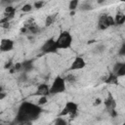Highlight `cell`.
<instances>
[{"mask_svg": "<svg viewBox=\"0 0 125 125\" xmlns=\"http://www.w3.org/2000/svg\"><path fill=\"white\" fill-rule=\"evenodd\" d=\"M43 111L42 106L31 102H22L17 111L16 121L17 123L21 122H33L39 118Z\"/></svg>", "mask_w": 125, "mask_h": 125, "instance_id": "obj_1", "label": "cell"}, {"mask_svg": "<svg viewBox=\"0 0 125 125\" xmlns=\"http://www.w3.org/2000/svg\"><path fill=\"white\" fill-rule=\"evenodd\" d=\"M73 42V37L70 34V32L68 31H61L60 34L58 35L57 39H56V43H57V47L59 50H64L69 48L72 45Z\"/></svg>", "mask_w": 125, "mask_h": 125, "instance_id": "obj_2", "label": "cell"}, {"mask_svg": "<svg viewBox=\"0 0 125 125\" xmlns=\"http://www.w3.org/2000/svg\"><path fill=\"white\" fill-rule=\"evenodd\" d=\"M66 90V81L62 76H57L52 85L50 86V95H58L61 93H64Z\"/></svg>", "mask_w": 125, "mask_h": 125, "instance_id": "obj_3", "label": "cell"}, {"mask_svg": "<svg viewBox=\"0 0 125 125\" xmlns=\"http://www.w3.org/2000/svg\"><path fill=\"white\" fill-rule=\"evenodd\" d=\"M111 26H114L113 17L105 13L101 14L98 19V28L101 30H105Z\"/></svg>", "mask_w": 125, "mask_h": 125, "instance_id": "obj_4", "label": "cell"}, {"mask_svg": "<svg viewBox=\"0 0 125 125\" xmlns=\"http://www.w3.org/2000/svg\"><path fill=\"white\" fill-rule=\"evenodd\" d=\"M78 113V104L72 101H68L65 103L62 110L60 112L59 116H65V115H70L71 117H75Z\"/></svg>", "mask_w": 125, "mask_h": 125, "instance_id": "obj_5", "label": "cell"}, {"mask_svg": "<svg viewBox=\"0 0 125 125\" xmlns=\"http://www.w3.org/2000/svg\"><path fill=\"white\" fill-rule=\"evenodd\" d=\"M40 51L43 53V54H57L59 49L57 47V43H56V40L51 37V38H48L41 46L40 48Z\"/></svg>", "mask_w": 125, "mask_h": 125, "instance_id": "obj_6", "label": "cell"}, {"mask_svg": "<svg viewBox=\"0 0 125 125\" xmlns=\"http://www.w3.org/2000/svg\"><path fill=\"white\" fill-rule=\"evenodd\" d=\"M86 66V62L84 60L83 57H80V56H77L73 59L68 70L70 71H74V70H80V69H83L84 67Z\"/></svg>", "mask_w": 125, "mask_h": 125, "instance_id": "obj_7", "label": "cell"}, {"mask_svg": "<svg viewBox=\"0 0 125 125\" xmlns=\"http://www.w3.org/2000/svg\"><path fill=\"white\" fill-rule=\"evenodd\" d=\"M15 48V42L9 38H3L0 41V52L8 53L13 51Z\"/></svg>", "mask_w": 125, "mask_h": 125, "instance_id": "obj_8", "label": "cell"}, {"mask_svg": "<svg viewBox=\"0 0 125 125\" xmlns=\"http://www.w3.org/2000/svg\"><path fill=\"white\" fill-rule=\"evenodd\" d=\"M104 105H105V108L108 110V112L112 115V116H115L116 115V111H115V107H116V102L115 100L113 99V97L108 94L107 98L105 99L104 101Z\"/></svg>", "mask_w": 125, "mask_h": 125, "instance_id": "obj_9", "label": "cell"}, {"mask_svg": "<svg viewBox=\"0 0 125 125\" xmlns=\"http://www.w3.org/2000/svg\"><path fill=\"white\" fill-rule=\"evenodd\" d=\"M112 74H114L117 78L118 77H123L125 75V62H117L113 64L112 67Z\"/></svg>", "mask_w": 125, "mask_h": 125, "instance_id": "obj_10", "label": "cell"}, {"mask_svg": "<svg viewBox=\"0 0 125 125\" xmlns=\"http://www.w3.org/2000/svg\"><path fill=\"white\" fill-rule=\"evenodd\" d=\"M34 95L39 97H48L50 95V86H48L46 83L39 84L34 92Z\"/></svg>", "mask_w": 125, "mask_h": 125, "instance_id": "obj_11", "label": "cell"}, {"mask_svg": "<svg viewBox=\"0 0 125 125\" xmlns=\"http://www.w3.org/2000/svg\"><path fill=\"white\" fill-rule=\"evenodd\" d=\"M114 21V25H122L125 22V14L122 11L116 12L115 16L113 17Z\"/></svg>", "mask_w": 125, "mask_h": 125, "instance_id": "obj_12", "label": "cell"}, {"mask_svg": "<svg viewBox=\"0 0 125 125\" xmlns=\"http://www.w3.org/2000/svg\"><path fill=\"white\" fill-rule=\"evenodd\" d=\"M21 71H24V72L30 71V70L33 68V62H32L31 60L24 61V62H21Z\"/></svg>", "mask_w": 125, "mask_h": 125, "instance_id": "obj_13", "label": "cell"}, {"mask_svg": "<svg viewBox=\"0 0 125 125\" xmlns=\"http://www.w3.org/2000/svg\"><path fill=\"white\" fill-rule=\"evenodd\" d=\"M78 9L80 11H90V10L93 9V7H92V5L89 2H83V3L79 4Z\"/></svg>", "mask_w": 125, "mask_h": 125, "instance_id": "obj_14", "label": "cell"}, {"mask_svg": "<svg viewBox=\"0 0 125 125\" xmlns=\"http://www.w3.org/2000/svg\"><path fill=\"white\" fill-rule=\"evenodd\" d=\"M105 83H106V84H118V78H117L114 74L110 73V75L106 78Z\"/></svg>", "mask_w": 125, "mask_h": 125, "instance_id": "obj_15", "label": "cell"}, {"mask_svg": "<svg viewBox=\"0 0 125 125\" xmlns=\"http://www.w3.org/2000/svg\"><path fill=\"white\" fill-rule=\"evenodd\" d=\"M55 20H56V15L47 16L46 19H45V25H46V26H50L52 23H54Z\"/></svg>", "mask_w": 125, "mask_h": 125, "instance_id": "obj_16", "label": "cell"}, {"mask_svg": "<svg viewBox=\"0 0 125 125\" xmlns=\"http://www.w3.org/2000/svg\"><path fill=\"white\" fill-rule=\"evenodd\" d=\"M104 50H105V46H104V44H99V45H97V46L94 48L93 52H94L95 54H99V55H100V54L104 53Z\"/></svg>", "mask_w": 125, "mask_h": 125, "instance_id": "obj_17", "label": "cell"}, {"mask_svg": "<svg viewBox=\"0 0 125 125\" xmlns=\"http://www.w3.org/2000/svg\"><path fill=\"white\" fill-rule=\"evenodd\" d=\"M53 125H67V122H66V120H65L63 117L58 116V117L55 119Z\"/></svg>", "mask_w": 125, "mask_h": 125, "instance_id": "obj_18", "label": "cell"}, {"mask_svg": "<svg viewBox=\"0 0 125 125\" xmlns=\"http://www.w3.org/2000/svg\"><path fill=\"white\" fill-rule=\"evenodd\" d=\"M78 6H79V1H78V0H72V1H70L69 4H68V9H69L70 11H73V10L77 9Z\"/></svg>", "mask_w": 125, "mask_h": 125, "instance_id": "obj_19", "label": "cell"}, {"mask_svg": "<svg viewBox=\"0 0 125 125\" xmlns=\"http://www.w3.org/2000/svg\"><path fill=\"white\" fill-rule=\"evenodd\" d=\"M31 10H32V5H30V4H25V5H23L21 7V11L23 13H28Z\"/></svg>", "mask_w": 125, "mask_h": 125, "instance_id": "obj_20", "label": "cell"}, {"mask_svg": "<svg viewBox=\"0 0 125 125\" xmlns=\"http://www.w3.org/2000/svg\"><path fill=\"white\" fill-rule=\"evenodd\" d=\"M47 102H48L47 97H39V100H38L37 104L40 105V106H43L45 104H47Z\"/></svg>", "mask_w": 125, "mask_h": 125, "instance_id": "obj_21", "label": "cell"}, {"mask_svg": "<svg viewBox=\"0 0 125 125\" xmlns=\"http://www.w3.org/2000/svg\"><path fill=\"white\" fill-rule=\"evenodd\" d=\"M44 5H45V2H44V1H36V2H34V3H33L34 8H36V9L42 8Z\"/></svg>", "mask_w": 125, "mask_h": 125, "instance_id": "obj_22", "label": "cell"}, {"mask_svg": "<svg viewBox=\"0 0 125 125\" xmlns=\"http://www.w3.org/2000/svg\"><path fill=\"white\" fill-rule=\"evenodd\" d=\"M119 55L120 56L125 55V44H122V46H121V48L119 50Z\"/></svg>", "mask_w": 125, "mask_h": 125, "instance_id": "obj_23", "label": "cell"}, {"mask_svg": "<svg viewBox=\"0 0 125 125\" xmlns=\"http://www.w3.org/2000/svg\"><path fill=\"white\" fill-rule=\"evenodd\" d=\"M6 98V94L4 93V92H1L0 93V100H3V99H5Z\"/></svg>", "mask_w": 125, "mask_h": 125, "instance_id": "obj_24", "label": "cell"}, {"mask_svg": "<svg viewBox=\"0 0 125 125\" xmlns=\"http://www.w3.org/2000/svg\"><path fill=\"white\" fill-rule=\"evenodd\" d=\"M32 122H21V123H19L18 125H31Z\"/></svg>", "mask_w": 125, "mask_h": 125, "instance_id": "obj_25", "label": "cell"}, {"mask_svg": "<svg viewBox=\"0 0 125 125\" xmlns=\"http://www.w3.org/2000/svg\"><path fill=\"white\" fill-rule=\"evenodd\" d=\"M102 104L101 100H100V99H97V100H96V103L94 104V105H98V104Z\"/></svg>", "mask_w": 125, "mask_h": 125, "instance_id": "obj_26", "label": "cell"}, {"mask_svg": "<svg viewBox=\"0 0 125 125\" xmlns=\"http://www.w3.org/2000/svg\"><path fill=\"white\" fill-rule=\"evenodd\" d=\"M1 92H3V89H2V87L0 86V93H1Z\"/></svg>", "mask_w": 125, "mask_h": 125, "instance_id": "obj_27", "label": "cell"}]
</instances>
